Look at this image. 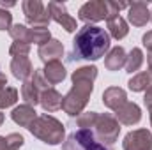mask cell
Returning a JSON list of instances; mask_svg holds the SVG:
<instances>
[{
  "label": "cell",
  "instance_id": "1",
  "mask_svg": "<svg viewBox=\"0 0 152 150\" xmlns=\"http://www.w3.org/2000/svg\"><path fill=\"white\" fill-rule=\"evenodd\" d=\"M110 50V34L96 25H85L73 39L71 60H99Z\"/></svg>",
  "mask_w": 152,
  "mask_h": 150
},
{
  "label": "cell",
  "instance_id": "2",
  "mask_svg": "<svg viewBox=\"0 0 152 150\" xmlns=\"http://www.w3.org/2000/svg\"><path fill=\"white\" fill-rule=\"evenodd\" d=\"M96 78H97L96 66H83L73 73V76H71L73 87L64 95V101H62V110L69 117H78L83 113L88 99H90V94L94 90Z\"/></svg>",
  "mask_w": 152,
  "mask_h": 150
},
{
  "label": "cell",
  "instance_id": "3",
  "mask_svg": "<svg viewBox=\"0 0 152 150\" xmlns=\"http://www.w3.org/2000/svg\"><path fill=\"white\" fill-rule=\"evenodd\" d=\"M28 131L32 133V136H36L46 145H60L64 143V138H66V127L62 125V122L48 113L39 115L30 124Z\"/></svg>",
  "mask_w": 152,
  "mask_h": 150
},
{
  "label": "cell",
  "instance_id": "4",
  "mask_svg": "<svg viewBox=\"0 0 152 150\" xmlns=\"http://www.w3.org/2000/svg\"><path fill=\"white\" fill-rule=\"evenodd\" d=\"M62 150H113V147L99 141L88 129H76L64 140Z\"/></svg>",
  "mask_w": 152,
  "mask_h": 150
},
{
  "label": "cell",
  "instance_id": "5",
  "mask_svg": "<svg viewBox=\"0 0 152 150\" xmlns=\"http://www.w3.org/2000/svg\"><path fill=\"white\" fill-rule=\"evenodd\" d=\"M96 138L106 145H113L120 134V124L112 113H97V118L90 129Z\"/></svg>",
  "mask_w": 152,
  "mask_h": 150
},
{
  "label": "cell",
  "instance_id": "6",
  "mask_svg": "<svg viewBox=\"0 0 152 150\" xmlns=\"http://www.w3.org/2000/svg\"><path fill=\"white\" fill-rule=\"evenodd\" d=\"M108 2V18H106V27H108V32H110V37L117 39H124L129 34V27H127V21L120 16V9H129L131 4H118V2H112V0H106Z\"/></svg>",
  "mask_w": 152,
  "mask_h": 150
},
{
  "label": "cell",
  "instance_id": "7",
  "mask_svg": "<svg viewBox=\"0 0 152 150\" xmlns=\"http://www.w3.org/2000/svg\"><path fill=\"white\" fill-rule=\"evenodd\" d=\"M46 88H50V83L44 79L42 69H34V74L28 79H25L23 85H21V97H23L25 104H30V106L39 104L41 94Z\"/></svg>",
  "mask_w": 152,
  "mask_h": 150
},
{
  "label": "cell",
  "instance_id": "8",
  "mask_svg": "<svg viewBox=\"0 0 152 150\" xmlns=\"http://www.w3.org/2000/svg\"><path fill=\"white\" fill-rule=\"evenodd\" d=\"M23 14L27 18V21L32 25V28H48L51 18H50V11L48 7L39 2V0H25L21 4Z\"/></svg>",
  "mask_w": 152,
  "mask_h": 150
},
{
  "label": "cell",
  "instance_id": "9",
  "mask_svg": "<svg viewBox=\"0 0 152 150\" xmlns=\"http://www.w3.org/2000/svg\"><path fill=\"white\" fill-rule=\"evenodd\" d=\"M78 18L81 21H85L87 25L106 20L108 18V2L106 0H92V2L83 4L78 11Z\"/></svg>",
  "mask_w": 152,
  "mask_h": 150
},
{
  "label": "cell",
  "instance_id": "10",
  "mask_svg": "<svg viewBox=\"0 0 152 150\" xmlns=\"http://www.w3.org/2000/svg\"><path fill=\"white\" fill-rule=\"evenodd\" d=\"M46 7L50 11V18L55 23H58L66 32H75L76 28H78L76 20L67 12V9H66V4H62V2H50Z\"/></svg>",
  "mask_w": 152,
  "mask_h": 150
},
{
  "label": "cell",
  "instance_id": "11",
  "mask_svg": "<svg viewBox=\"0 0 152 150\" xmlns=\"http://www.w3.org/2000/svg\"><path fill=\"white\" fill-rule=\"evenodd\" d=\"M124 150H152V133L149 129H136L126 134Z\"/></svg>",
  "mask_w": 152,
  "mask_h": 150
},
{
  "label": "cell",
  "instance_id": "12",
  "mask_svg": "<svg viewBox=\"0 0 152 150\" xmlns=\"http://www.w3.org/2000/svg\"><path fill=\"white\" fill-rule=\"evenodd\" d=\"M127 20L133 27H145L151 21V11L145 2H133L127 9Z\"/></svg>",
  "mask_w": 152,
  "mask_h": 150
},
{
  "label": "cell",
  "instance_id": "13",
  "mask_svg": "<svg viewBox=\"0 0 152 150\" xmlns=\"http://www.w3.org/2000/svg\"><path fill=\"white\" fill-rule=\"evenodd\" d=\"M115 118L118 120V124L122 125H134L142 120V110L136 103H126L124 106H120L115 111Z\"/></svg>",
  "mask_w": 152,
  "mask_h": 150
},
{
  "label": "cell",
  "instance_id": "14",
  "mask_svg": "<svg viewBox=\"0 0 152 150\" xmlns=\"http://www.w3.org/2000/svg\"><path fill=\"white\" fill-rule=\"evenodd\" d=\"M37 55L39 58L48 64V62H55V60H60L64 57V44L57 39H50L46 44L39 46L37 50Z\"/></svg>",
  "mask_w": 152,
  "mask_h": 150
},
{
  "label": "cell",
  "instance_id": "15",
  "mask_svg": "<svg viewBox=\"0 0 152 150\" xmlns=\"http://www.w3.org/2000/svg\"><path fill=\"white\" fill-rule=\"evenodd\" d=\"M127 103V94L124 88L120 87H110L103 92V104L110 110L117 111L120 106H124Z\"/></svg>",
  "mask_w": 152,
  "mask_h": 150
},
{
  "label": "cell",
  "instance_id": "16",
  "mask_svg": "<svg viewBox=\"0 0 152 150\" xmlns=\"http://www.w3.org/2000/svg\"><path fill=\"white\" fill-rule=\"evenodd\" d=\"M11 118L14 124H18L20 127H30V124L37 118V113H36V108L30 106V104H20L16 106L12 111H11Z\"/></svg>",
  "mask_w": 152,
  "mask_h": 150
},
{
  "label": "cell",
  "instance_id": "17",
  "mask_svg": "<svg viewBox=\"0 0 152 150\" xmlns=\"http://www.w3.org/2000/svg\"><path fill=\"white\" fill-rule=\"evenodd\" d=\"M62 101H64L62 94H60L58 90H55L53 87H50V88H46V90L41 94L39 104L42 106V110H44V111L53 113V111H57V110H60V108H62Z\"/></svg>",
  "mask_w": 152,
  "mask_h": 150
},
{
  "label": "cell",
  "instance_id": "18",
  "mask_svg": "<svg viewBox=\"0 0 152 150\" xmlns=\"http://www.w3.org/2000/svg\"><path fill=\"white\" fill-rule=\"evenodd\" d=\"M126 60H127L126 50L122 46H115L104 57V67L108 71H120L122 67H126Z\"/></svg>",
  "mask_w": 152,
  "mask_h": 150
},
{
  "label": "cell",
  "instance_id": "19",
  "mask_svg": "<svg viewBox=\"0 0 152 150\" xmlns=\"http://www.w3.org/2000/svg\"><path fill=\"white\" fill-rule=\"evenodd\" d=\"M66 67L60 60H55V62H48L44 64V69H42V76L44 79L50 83V85H57V83H62L66 79Z\"/></svg>",
  "mask_w": 152,
  "mask_h": 150
},
{
  "label": "cell",
  "instance_id": "20",
  "mask_svg": "<svg viewBox=\"0 0 152 150\" xmlns=\"http://www.w3.org/2000/svg\"><path fill=\"white\" fill-rule=\"evenodd\" d=\"M11 71H12V76L16 79L25 81L34 74V66L28 60V57H16L11 60Z\"/></svg>",
  "mask_w": 152,
  "mask_h": 150
},
{
  "label": "cell",
  "instance_id": "21",
  "mask_svg": "<svg viewBox=\"0 0 152 150\" xmlns=\"http://www.w3.org/2000/svg\"><path fill=\"white\" fill-rule=\"evenodd\" d=\"M9 36L14 39V42H25V44H32L34 42V32H32V28H28L23 23H14L9 28Z\"/></svg>",
  "mask_w": 152,
  "mask_h": 150
},
{
  "label": "cell",
  "instance_id": "22",
  "mask_svg": "<svg viewBox=\"0 0 152 150\" xmlns=\"http://www.w3.org/2000/svg\"><path fill=\"white\" fill-rule=\"evenodd\" d=\"M129 90L133 92H147L149 88H152V71H145V73H138L136 76H133L129 79Z\"/></svg>",
  "mask_w": 152,
  "mask_h": 150
},
{
  "label": "cell",
  "instance_id": "23",
  "mask_svg": "<svg viewBox=\"0 0 152 150\" xmlns=\"http://www.w3.org/2000/svg\"><path fill=\"white\" fill-rule=\"evenodd\" d=\"M143 51L140 50V48H133L131 51H129V55H127V60H126V71L129 73V74H133V73H136L142 66H143Z\"/></svg>",
  "mask_w": 152,
  "mask_h": 150
},
{
  "label": "cell",
  "instance_id": "24",
  "mask_svg": "<svg viewBox=\"0 0 152 150\" xmlns=\"http://www.w3.org/2000/svg\"><path fill=\"white\" fill-rule=\"evenodd\" d=\"M25 143V138L18 133H11L7 136H0V150H20Z\"/></svg>",
  "mask_w": 152,
  "mask_h": 150
},
{
  "label": "cell",
  "instance_id": "25",
  "mask_svg": "<svg viewBox=\"0 0 152 150\" xmlns=\"http://www.w3.org/2000/svg\"><path fill=\"white\" fill-rule=\"evenodd\" d=\"M18 101V90L14 87H5L0 90V110L12 106Z\"/></svg>",
  "mask_w": 152,
  "mask_h": 150
},
{
  "label": "cell",
  "instance_id": "26",
  "mask_svg": "<svg viewBox=\"0 0 152 150\" xmlns=\"http://www.w3.org/2000/svg\"><path fill=\"white\" fill-rule=\"evenodd\" d=\"M96 118H97V113L96 111H85V113H81V115L76 117L73 125H76L78 129H88L90 131L92 125H94V122H96Z\"/></svg>",
  "mask_w": 152,
  "mask_h": 150
},
{
  "label": "cell",
  "instance_id": "27",
  "mask_svg": "<svg viewBox=\"0 0 152 150\" xmlns=\"http://www.w3.org/2000/svg\"><path fill=\"white\" fill-rule=\"evenodd\" d=\"M9 53L12 58L16 57H28L30 53V44H25V42H12L11 48H9Z\"/></svg>",
  "mask_w": 152,
  "mask_h": 150
},
{
  "label": "cell",
  "instance_id": "28",
  "mask_svg": "<svg viewBox=\"0 0 152 150\" xmlns=\"http://www.w3.org/2000/svg\"><path fill=\"white\" fill-rule=\"evenodd\" d=\"M32 32H34V42L39 44V46L46 44V42L51 39L50 28H32Z\"/></svg>",
  "mask_w": 152,
  "mask_h": 150
},
{
  "label": "cell",
  "instance_id": "29",
  "mask_svg": "<svg viewBox=\"0 0 152 150\" xmlns=\"http://www.w3.org/2000/svg\"><path fill=\"white\" fill-rule=\"evenodd\" d=\"M12 27V14L5 9H0V30H9Z\"/></svg>",
  "mask_w": 152,
  "mask_h": 150
},
{
  "label": "cell",
  "instance_id": "30",
  "mask_svg": "<svg viewBox=\"0 0 152 150\" xmlns=\"http://www.w3.org/2000/svg\"><path fill=\"white\" fill-rule=\"evenodd\" d=\"M142 42H143V46L149 50V53H152V30L151 32H147V34L142 37Z\"/></svg>",
  "mask_w": 152,
  "mask_h": 150
},
{
  "label": "cell",
  "instance_id": "31",
  "mask_svg": "<svg viewBox=\"0 0 152 150\" xmlns=\"http://www.w3.org/2000/svg\"><path fill=\"white\" fill-rule=\"evenodd\" d=\"M143 103H145V106H147V110H151V108H152V88H149V90L145 92V97H143Z\"/></svg>",
  "mask_w": 152,
  "mask_h": 150
},
{
  "label": "cell",
  "instance_id": "32",
  "mask_svg": "<svg viewBox=\"0 0 152 150\" xmlns=\"http://www.w3.org/2000/svg\"><path fill=\"white\" fill-rule=\"evenodd\" d=\"M16 4L14 2H0V9H5V7H14Z\"/></svg>",
  "mask_w": 152,
  "mask_h": 150
},
{
  "label": "cell",
  "instance_id": "33",
  "mask_svg": "<svg viewBox=\"0 0 152 150\" xmlns=\"http://www.w3.org/2000/svg\"><path fill=\"white\" fill-rule=\"evenodd\" d=\"M147 64H149V71H152V53H149L147 57Z\"/></svg>",
  "mask_w": 152,
  "mask_h": 150
},
{
  "label": "cell",
  "instance_id": "34",
  "mask_svg": "<svg viewBox=\"0 0 152 150\" xmlns=\"http://www.w3.org/2000/svg\"><path fill=\"white\" fill-rule=\"evenodd\" d=\"M4 118H5V117H4V113H0V125L4 124Z\"/></svg>",
  "mask_w": 152,
  "mask_h": 150
},
{
  "label": "cell",
  "instance_id": "35",
  "mask_svg": "<svg viewBox=\"0 0 152 150\" xmlns=\"http://www.w3.org/2000/svg\"><path fill=\"white\" fill-rule=\"evenodd\" d=\"M149 113H151V124H152V108L149 110Z\"/></svg>",
  "mask_w": 152,
  "mask_h": 150
},
{
  "label": "cell",
  "instance_id": "36",
  "mask_svg": "<svg viewBox=\"0 0 152 150\" xmlns=\"http://www.w3.org/2000/svg\"><path fill=\"white\" fill-rule=\"evenodd\" d=\"M151 21H152V11H151Z\"/></svg>",
  "mask_w": 152,
  "mask_h": 150
}]
</instances>
